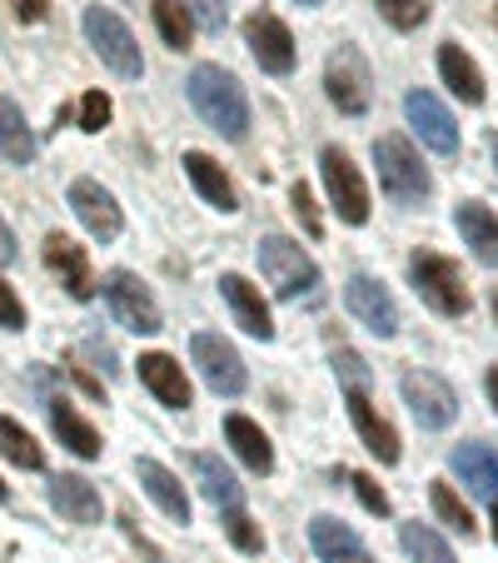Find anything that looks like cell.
I'll use <instances>...</instances> for the list:
<instances>
[{
	"mask_svg": "<svg viewBox=\"0 0 498 563\" xmlns=\"http://www.w3.org/2000/svg\"><path fill=\"white\" fill-rule=\"evenodd\" d=\"M403 405H409V415L419 419L424 429H449L454 424V415H458L454 389H449L439 374H429V369L403 374Z\"/></svg>",
	"mask_w": 498,
	"mask_h": 563,
	"instance_id": "obj_8",
	"label": "cell"
},
{
	"mask_svg": "<svg viewBox=\"0 0 498 563\" xmlns=\"http://www.w3.org/2000/svg\"><path fill=\"white\" fill-rule=\"evenodd\" d=\"M399 543H403V553H409L413 563H454V549H449L434 529H424V523H403Z\"/></svg>",
	"mask_w": 498,
	"mask_h": 563,
	"instance_id": "obj_30",
	"label": "cell"
},
{
	"mask_svg": "<svg viewBox=\"0 0 498 563\" xmlns=\"http://www.w3.org/2000/svg\"><path fill=\"white\" fill-rule=\"evenodd\" d=\"M244 45H250V55L259 60V70L269 75H289L295 70V35H289V25L279 21V15H250L244 21Z\"/></svg>",
	"mask_w": 498,
	"mask_h": 563,
	"instance_id": "obj_10",
	"label": "cell"
},
{
	"mask_svg": "<svg viewBox=\"0 0 498 563\" xmlns=\"http://www.w3.org/2000/svg\"><path fill=\"white\" fill-rule=\"evenodd\" d=\"M110 96L106 90H90L86 100H80V130H90V135H96V130H106L110 125Z\"/></svg>",
	"mask_w": 498,
	"mask_h": 563,
	"instance_id": "obj_38",
	"label": "cell"
},
{
	"mask_svg": "<svg viewBox=\"0 0 498 563\" xmlns=\"http://www.w3.org/2000/svg\"><path fill=\"white\" fill-rule=\"evenodd\" d=\"M439 75H444V86L454 90L464 106H484V75H478V65L468 60L454 41L439 45Z\"/></svg>",
	"mask_w": 498,
	"mask_h": 563,
	"instance_id": "obj_25",
	"label": "cell"
},
{
	"mask_svg": "<svg viewBox=\"0 0 498 563\" xmlns=\"http://www.w3.org/2000/svg\"><path fill=\"white\" fill-rule=\"evenodd\" d=\"M51 424H55V434H60V444L70 449V454L100 459V434H96V429H90L80 415H75L65 399H51Z\"/></svg>",
	"mask_w": 498,
	"mask_h": 563,
	"instance_id": "obj_28",
	"label": "cell"
},
{
	"mask_svg": "<svg viewBox=\"0 0 498 563\" xmlns=\"http://www.w3.org/2000/svg\"><path fill=\"white\" fill-rule=\"evenodd\" d=\"M70 374H75V384H80V389L100 394V384H96V379H90V374H86V369H80V364H75V369H70Z\"/></svg>",
	"mask_w": 498,
	"mask_h": 563,
	"instance_id": "obj_44",
	"label": "cell"
},
{
	"mask_svg": "<svg viewBox=\"0 0 498 563\" xmlns=\"http://www.w3.org/2000/svg\"><path fill=\"white\" fill-rule=\"evenodd\" d=\"M344 299H350V314L359 319L364 330L379 334V340L399 334V309H394V295L379 285V279L354 275V279H350V289H344Z\"/></svg>",
	"mask_w": 498,
	"mask_h": 563,
	"instance_id": "obj_13",
	"label": "cell"
},
{
	"mask_svg": "<svg viewBox=\"0 0 498 563\" xmlns=\"http://www.w3.org/2000/svg\"><path fill=\"white\" fill-rule=\"evenodd\" d=\"M494 543H498V504H494Z\"/></svg>",
	"mask_w": 498,
	"mask_h": 563,
	"instance_id": "obj_46",
	"label": "cell"
},
{
	"mask_svg": "<svg viewBox=\"0 0 498 563\" xmlns=\"http://www.w3.org/2000/svg\"><path fill=\"white\" fill-rule=\"evenodd\" d=\"M0 155L11 165H31L35 159V135L25 125L21 106H11V100H0Z\"/></svg>",
	"mask_w": 498,
	"mask_h": 563,
	"instance_id": "obj_29",
	"label": "cell"
},
{
	"mask_svg": "<svg viewBox=\"0 0 498 563\" xmlns=\"http://www.w3.org/2000/svg\"><path fill=\"white\" fill-rule=\"evenodd\" d=\"M185 170H190L195 190H200L204 200H210L220 214H234V210H240V195H234L230 175H224L210 155H200V150H190V155H185Z\"/></svg>",
	"mask_w": 498,
	"mask_h": 563,
	"instance_id": "obj_24",
	"label": "cell"
},
{
	"mask_svg": "<svg viewBox=\"0 0 498 563\" xmlns=\"http://www.w3.org/2000/svg\"><path fill=\"white\" fill-rule=\"evenodd\" d=\"M409 275H413V289L429 299V309H439V314H449V319H464L468 314V305H474V299H468V285H464V275H458L454 260L419 250V255L409 260Z\"/></svg>",
	"mask_w": 498,
	"mask_h": 563,
	"instance_id": "obj_4",
	"label": "cell"
},
{
	"mask_svg": "<svg viewBox=\"0 0 498 563\" xmlns=\"http://www.w3.org/2000/svg\"><path fill=\"white\" fill-rule=\"evenodd\" d=\"M135 474H140V484H145V494L159 504V514L165 519H175V523H190V499H185V489H180V478L170 474L165 464H155V459H140L135 464Z\"/></svg>",
	"mask_w": 498,
	"mask_h": 563,
	"instance_id": "obj_20",
	"label": "cell"
},
{
	"mask_svg": "<svg viewBox=\"0 0 498 563\" xmlns=\"http://www.w3.org/2000/svg\"><path fill=\"white\" fill-rule=\"evenodd\" d=\"M334 374H340V384H344L350 394H364V389H369V369H364V360H359L354 350H340V354H334Z\"/></svg>",
	"mask_w": 498,
	"mask_h": 563,
	"instance_id": "obj_36",
	"label": "cell"
},
{
	"mask_svg": "<svg viewBox=\"0 0 498 563\" xmlns=\"http://www.w3.org/2000/svg\"><path fill=\"white\" fill-rule=\"evenodd\" d=\"M185 11H190V21L200 31H210V35L224 31V0H185Z\"/></svg>",
	"mask_w": 498,
	"mask_h": 563,
	"instance_id": "obj_39",
	"label": "cell"
},
{
	"mask_svg": "<svg viewBox=\"0 0 498 563\" xmlns=\"http://www.w3.org/2000/svg\"><path fill=\"white\" fill-rule=\"evenodd\" d=\"M190 106L224 140H244V130H250V100H244L240 80L220 65H195L190 70Z\"/></svg>",
	"mask_w": 498,
	"mask_h": 563,
	"instance_id": "obj_1",
	"label": "cell"
},
{
	"mask_svg": "<svg viewBox=\"0 0 498 563\" xmlns=\"http://www.w3.org/2000/svg\"><path fill=\"white\" fill-rule=\"evenodd\" d=\"M350 415H354V429H359V439L369 444V454L379 459V464H399V434H394L389 419L374 415V405L364 399V394H350Z\"/></svg>",
	"mask_w": 498,
	"mask_h": 563,
	"instance_id": "obj_22",
	"label": "cell"
},
{
	"mask_svg": "<svg viewBox=\"0 0 498 563\" xmlns=\"http://www.w3.org/2000/svg\"><path fill=\"white\" fill-rule=\"evenodd\" d=\"M150 11H155V25H159V35H165L170 51H185V45H190L195 21H190V11H185V0H155Z\"/></svg>",
	"mask_w": 498,
	"mask_h": 563,
	"instance_id": "obj_31",
	"label": "cell"
},
{
	"mask_svg": "<svg viewBox=\"0 0 498 563\" xmlns=\"http://www.w3.org/2000/svg\"><path fill=\"white\" fill-rule=\"evenodd\" d=\"M140 379H145V389L155 394L159 405L190 409V379L180 374V364L170 354H140Z\"/></svg>",
	"mask_w": 498,
	"mask_h": 563,
	"instance_id": "obj_19",
	"label": "cell"
},
{
	"mask_svg": "<svg viewBox=\"0 0 498 563\" xmlns=\"http://www.w3.org/2000/svg\"><path fill=\"white\" fill-rule=\"evenodd\" d=\"M309 543H314V553L324 563H374V553L359 543V533H354L350 523L329 519V514H319V519L309 523Z\"/></svg>",
	"mask_w": 498,
	"mask_h": 563,
	"instance_id": "obj_16",
	"label": "cell"
},
{
	"mask_svg": "<svg viewBox=\"0 0 498 563\" xmlns=\"http://www.w3.org/2000/svg\"><path fill=\"white\" fill-rule=\"evenodd\" d=\"M224 439L234 444L240 464H250L255 474H269V468H275V449H269V439L259 434V424H250L244 415H230V424H224Z\"/></svg>",
	"mask_w": 498,
	"mask_h": 563,
	"instance_id": "obj_27",
	"label": "cell"
},
{
	"mask_svg": "<svg viewBox=\"0 0 498 563\" xmlns=\"http://www.w3.org/2000/svg\"><path fill=\"white\" fill-rule=\"evenodd\" d=\"M106 295H110V309H115V319L125 324V330H135V334H155L159 330L155 295H150L130 269H115V275L106 279Z\"/></svg>",
	"mask_w": 498,
	"mask_h": 563,
	"instance_id": "obj_11",
	"label": "cell"
},
{
	"mask_svg": "<svg viewBox=\"0 0 498 563\" xmlns=\"http://www.w3.org/2000/svg\"><path fill=\"white\" fill-rule=\"evenodd\" d=\"M190 354H195V369H200V379L210 384L214 394H224V399L244 394L250 374H244V360H240V350H234L230 340H220V334H195Z\"/></svg>",
	"mask_w": 498,
	"mask_h": 563,
	"instance_id": "obj_7",
	"label": "cell"
},
{
	"mask_svg": "<svg viewBox=\"0 0 498 563\" xmlns=\"http://www.w3.org/2000/svg\"><path fill=\"white\" fill-rule=\"evenodd\" d=\"M70 210L80 214V224H86L96 240H115L120 234V205H115V195L110 190H100L96 180H75L70 185Z\"/></svg>",
	"mask_w": 498,
	"mask_h": 563,
	"instance_id": "obj_14",
	"label": "cell"
},
{
	"mask_svg": "<svg viewBox=\"0 0 498 563\" xmlns=\"http://www.w3.org/2000/svg\"><path fill=\"white\" fill-rule=\"evenodd\" d=\"M319 170H324V190H329V200H334V210H340L344 224L369 220V190H364L359 170H354V159L344 155V150L329 145L324 155H319Z\"/></svg>",
	"mask_w": 498,
	"mask_h": 563,
	"instance_id": "obj_6",
	"label": "cell"
},
{
	"mask_svg": "<svg viewBox=\"0 0 498 563\" xmlns=\"http://www.w3.org/2000/svg\"><path fill=\"white\" fill-rule=\"evenodd\" d=\"M45 265L60 275V285L70 289L75 299H90V295H96L90 260H86V250L75 245V240H65V234H45Z\"/></svg>",
	"mask_w": 498,
	"mask_h": 563,
	"instance_id": "obj_15",
	"label": "cell"
},
{
	"mask_svg": "<svg viewBox=\"0 0 498 563\" xmlns=\"http://www.w3.org/2000/svg\"><path fill=\"white\" fill-rule=\"evenodd\" d=\"M15 21H45V0H11Z\"/></svg>",
	"mask_w": 498,
	"mask_h": 563,
	"instance_id": "obj_42",
	"label": "cell"
},
{
	"mask_svg": "<svg viewBox=\"0 0 498 563\" xmlns=\"http://www.w3.org/2000/svg\"><path fill=\"white\" fill-rule=\"evenodd\" d=\"M220 295L230 299L234 324H240L244 334H255V340H269V334H275V324H269V305L259 299V289L250 285L244 275H224L220 279Z\"/></svg>",
	"mask_w": 498,
	"mask_h": 563,
	"instance_id": "obj_17",
	"label": "cell"
},
{
	"mask_svg": "<svg viewBox=\"0 0 498 563\" xmlns=\"http://www.w3.org/2000/svg\"><path fill=\"white\" fill-rule=\"evenodd\" d=\"M458 234L468 240V250H474L478 265H494L498 269V220L478 200L458 205Z\"/></svg>",
	"mask_w": 498,
	"mask_h": 563,
	"instance_id": "obj_26",
	"label": "cell"
},
{
	"mask_svg": "<svg viewBox=\"0 0 498 563\" xmlns=\"http://www.w3.org/2000/svg\"><path fill=\"white\" fill-rule=\"evenodd\" d=\"M299 5H319V0H299Z\"/></svg>",
	"mask_w": 498,
	"mask_h": 563,
	"instance_id": "obj_49",
	"label": "cell"
},
{
	"mask_svg": "<svg viewBox=\"0 0 498 563\" xmlns=\"http://www.w3.org/2000/svg\"><path fill=\"white\" fill-rule=\"evenodd\" d=\"M0 454L11 459V464H21V468H41L45 464L41 444H35V439L25 434L15 419H0Z\"/></svg>",
	"mask_w": 498,
	"mask_h": 563,
	"instance_id": "obj_32",
	"label": "cell"
},
{
	"mask_svg": "<svg viewBox=\"0 0 498 563\" xmlns=\"http://www.w3.org/2000/svg\"><path fill=\"white\" fill-rule=\"evenodd\" d=\"M224 529H230L234 549H244V553H259V549H265V533H259V523L250 519L244 509H230V514H224Z\"/></svg>",
	"mask_w": 498,
	"mask_h": 563,
	"instance_id": "obj_35",
	"label": "cell"
},
{
	"mask_svg": "<svg viewBox=\"0 0 498 563\" xmlns=\"http://www.w3.org/2000/svg\"><path fill=\"white\" fill-rule=\"evenodd\" d=\"M0 330H25V309L5 279H0Z\"/></svg>",
	"mask_w": 498,
	"mask_h": 563,
	"instance_id": "obj_41",
	"label": "cell"
},
{
	"mask_svg": "<svg viewBox=\"0 0 498 563\" xmlns=\"http://www.w3.org/2000/svg\"><path fill=\"white\" fill-rule=\"evenodd\" d=\"M384 11V21L394 25V31H413V25L429 21V0H374Z\"/></svg>",
	"mask_w": 498,
	"mask_h": 563,
	"instance_id": "obj_33",
	"label": "cell"
},
{
	"mask_svg": "<svg viewBox=\"0 0 498 563\" xmlns=\"http://www.w3.org/2000/svg\"><path fill=\"white\" fill-rule=\"evenodd\" d=\"M51 504L70 523H100V494H96V484H90V478H80V474L51 478Z\"/></svg>",
	"mask_w": 498,
	"mask_h": 563,
	"instance_id": "obj_21",
	"label": "cell"
},
{
	"mask_svg": "<svg viewBox=\"0 0 498 563\" xmlns=\"http://www.w3.org/2000/svg\"><path fill=\"white\" fill-rule=\"evenodd\" d=\"M289 205H295V214H299L309 240H319V234H324V220H319V205H314V195H309V185H295V190H289Z\"/></svg>",
	"mask_w": 498,
	"mask_h": 563,
	"instance_id": "obj_37",
	"label": "cell"
},
{
	"mask_svg": "<svg viewBox=\"0 0 498 563\" xmlns=\"http://www.w3.org/2000/svg\"><path fill=\"white\" fill-rule=\"evenodd\" d=\"M449 464H454V474L474 489V499L498 504V454L494 449L488 444H458L454 454H449Z\"/></svg>",
	"mask_w": 498,
	"mask_h": 563,
	"instance_id": "obj_18",
	"label": "cell"
},
{
	"mask_svg": "<svg viewBox=\"0 0 498 563\" xmlns=\"http://www.w3.org/2000/svg\"><path fill=\"white\" fill-rule=\"evenodd\" d=\"M190 474L200 478V494L214 504V509H224V514H230V509H240V504H244L240 478H234L230 468H224L214 454H190Z\"/></svg>",
	"mask_w": 498,
	"mask_h": 563,
	"instance_id": "obj_23",
	"label": "cell"
},
{
	"mask_svg": "<svg viewBox=\"0 0 498 563\" xmlns=\"http://www.w3.org/2000/svg\"><path fill=\"white\" fill-rule=\"evenodd\" d=\"M15 260V234H11V224L0 220V265H11Z\"/></svg>",
	"mask_w": 498,
	"mask_h": 563,
	"instance_id": "obj_43",
	"label": "cell"
},
{
	"mask_svg": "<svg viewBox=\"0 0 498 563\" xmlns=\"http://www.w3.org/2000/svg\"><path fill=\"white\" fill-rule=\"evenodd\" d=\"M0 499H5V484H0Z\"/></svg>",
	"mask_w": 498,
	"mask_h": 563,
	"instance_id": "obj_50",
	"label": "cell"
},
{
	"mask_svg": "<svg viewBox=\"0 0 498 563\" xmlns=\"http://www.w3.org/2000/svg\"><path fill=\"white\" fill-rule=\"evenodd\" d=\"M403 115H409V125L419 130V140H424L434 155H458V125H454V115H449V110L439 106L429 90H409V96H403Z\"/></svg>",
	"mask_w": 498,
	"mask_h": 563,
	"instance_id": "obj_12",
	"label": "cell"
},
{
	"mask_svg": "<svg viewBox=\"0 0 498 563\" xmlns=\"http://www.w3.org/2000/svg\"><path fill=\"white\" fill-rule=\"evenodd\" d=\"M494 319H498V289H494Z\"/></svg>",
	"mask_w": 498,
	"mask_h": 563,
	"instance_id": "obj_47",
	"label": "cell"
},
{
	"mask_svg": "<svg viewBox=\"0 0 498 563\" xmlns=\"http://www.w3.org/2000/svg\"><path fill=\"white\" fill-rule=\"evenodd\" d=\"M374 165H379V185L394 205H419V200H429V190H434V185H429V170L419 165V155H413V145L403 135L374 140Z\"/></svg>",
	"mask_w": 498,
	"mask_h": 563,
	"instance_id": "obj_2",
	"label": "cell"
},
{
	"mask_svg": "<svg viewBox=\"0 0 498 563\" xmlns=\"http://www.w3.org/2000/svg\"><path fill=\"white\" fill-rule=\"evenodd\" d=\"M350 484H354V494H359V504H364V509H369V514H379V519H384V514H389V494H384L369 474H354Z\"/></svg>",
	"mask_w": 498,
	"mask_h": 563,
	"instance_id": "obj_40",
	"label": "cell"
},
{
	"mask_svg": "<svg viewBox=\"0 0 498 563\" xmlns=\"http://www.w3.org/2000/svg\"><path fill=\"white\" fill-rule=\"evenodd\" d=\"M259 269H265V279L275 285L279 299H314L319 295L314 260H309L305 250L295 245V240H285V234H269V240H259Z\"/></svg>",
	"mask_w": 498,
	"mask_h": 563,
	"instance_id": "obj_3",
	"label": "cell"
},
{
	"mask_svg": "<svg viewBox=\"0 0 498 563\" xmlns=\"http://www.w3.org/2000/svg\"><path fill=\"white\" fill-rule=\"evenodd\" d=\"M86 41L96 45V55L120 75V80H140L145 60H140V45H135V35H130V25L120 21L115 11L90 5V11H86Z\"/></svg>",
	"mask_w": 498,
	"mask_h": 563,
	"instance_id": "obj_5",
	"label": "cell"
},
{
	"mask_svg": "<svg viewBox=\"0 0 498 563\" xmlns=\"http://www.w3.org/2000/svg\"><path fill=\"white\" fill-rule=\"evenodd\" d=\"M494 165H498V140H494Z\"/></svg>",
	"mask_w": 498,
	"mask_h": 563,
	"instance_id": "obj_48",
	"label": "cell"
},
{
	"mask_svg": "<svg viewBox=\"0 0 498 563\" xmlns=\"http://www.w3.org/2000/svg\"><path fill=\"white\" fill-rule=\"evenodd\" d=\"M434 509H439V519L449 523V529H458V533H474V514H468V504L458 499L449 484H434Z\"/></svg>",
	"mask_w": 498,
	"mask_h": 563,
	"instance_id": "obj_34",
	"label": "cell"
},
{
	"mask_svg": "<svg viewBox=\"0 0 498 563\" xmlns=\"http://www.w3.org/2000/svg\"><path fill=\"white\" fill-rule=\"evenodd\" d=\"M324 86H329V100L344 110V115H364L369 110V65L359 60V51L340 45L329 55V70H324Z\"/></svg>",
	"mask_w": 498,
	"mask_h": 563,
	"instance_id": "obj_9",
	"label": "cell"
},
{
	"mask_svg": "<svg viewBox=\"0 0 498 563\" xmlns=\"http://www.w3.org/2000/svg\"><path fill=\"white\" fill-rule=\"evenodd\" d=\"M488 399H494V409H498V364L488 369Z\"/></svg>",
	"mask_w": 498,
	"mask_h": 563,
	"instance_id": "obj_45",
	"label": "cell"
}]
</instances>
